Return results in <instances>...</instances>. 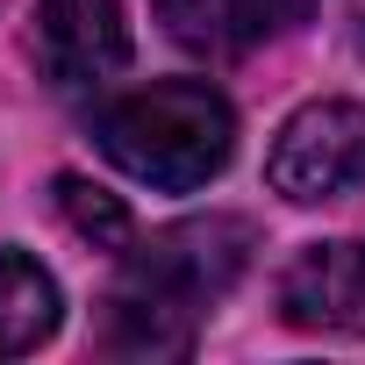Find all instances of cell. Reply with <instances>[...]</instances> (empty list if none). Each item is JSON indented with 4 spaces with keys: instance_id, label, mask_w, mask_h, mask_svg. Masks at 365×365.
Listing matches in <instances>:
<instances>
[{
    "instance_id": "6da1fadb",
    "label": "cell",
    "mask_w": 365,
    "mask_h": 365,
    "mask_svg": "<svg viewBox=\"0 0 365 365\" xmlns=\"http://www.w3.org/2000/svg\"><path fill=\"white\" fill-rule=\"evenodd\" d=\"M244 265H251V222H237V215L172 222L150 244H129L122 279L108 294V351L179 358L194 344L201 315L237 287Z\"/></svg>"
},
{
    "instance_id": "7a4b0ae2",
    "label": "cell",
    "mask_w": 365,
    "mask_h": 365,
    "mask_svg": "<svg viewBox=\"0 0 365 365\" xmlns=\"http://www.w3.org/2000/svg\"><path fill=\"white\" fill-rule=\"evenodd\" d=\"M93 143L136 187L194 194L237 150V108L208 79H158V86H136V93L108 101L93 115Z\"/></svg>"
},
{
    "instance_id": "3957f363",
    "label": "cell",
    "mask_w": 365,
    "mask_h": 365,
    "mask_svg": "<svg viewBox=\"0 0 365 365\" xmlns=\"http://www.w3.org/2000/svg\"><path fill=\"white\" fill-rule=\"evenodd\" d=\"M272 194L315 208V201H344L351 187H365V108L358 101H308L279 122L272 158H265Z\"/></svg>"
},
{
    "instance_id": "277c9868",
    "label": "cell",
    "mask_w": 365,
    "mask_h": 365,
    "mask_svg": "<svg viewBox=\"0 0 365 365\" xmlns=\"http://www.w3.org/2000/svg\"><path fill=\"white\" fill-rule=\"evenodd\" d=\"M29 58L51 86H108L129 65V22L122 0H36L29 22Z\"/></svg>"
},
{
    "instance_id": "5b68a950",
    "label": "cell",
    "mask_w": 365,
    "mask_h": 365,
    "mask_svg": "<svg viewBox=\"0 0 365 365\" xmlns=\"http://www.w3.org/2000/svg\"><path fill=\"white\" fill-rule=\"evenodd\" d=\"M279 315L322 336H365V244H308L279 272Z\"/></svg>"
},
{
    "instance_id": "8992f818",
    "label": "cell",
    "mask_w": 365,
    "mask_h": 365,
    "mask_svg": "<svg viewBox=\"0 0 365 365\" xmlns=\"http://www.w3.org/2000/svg\"><path fill=\"white\" fill-rule=\"evenodd\" d=\"M165 29L187 43V51H208V58H244L258 51L265 36L294 29L308 15V0H158Z\"/></svg>"
},
{
    "instance_id": "52a82bcc",
    "label": "cell",
    "mask_w": 365,
    "mask_h": 365,
    "mask_svg": "<svg viewBox=\"0 0 365 365\" xmlns=\"http://www.w3.org/2000/svg\"><path fill=\"white\" fill-rule=\"evenodd\" d=\"M58 329V279L22 258V251H0V358H22Z\"/></svg>"
},
{
    "instance_id": "ba28073f",
    "label": "cell",
    "mask_w": 365,
    "mask_h": 365,
    "mask_svg": "<svg viewBox=\"0 0 365 365\" xmlns=\"http://www.w3.org/2000/svg\"><path fill=\"white\" fill-rule=\"evenodd\" d=\"M58 201H65V215L79 222V237H101V244L129 251V215H122L101 187H86V179H58Z\"/></svg>"
}]
</instances>
